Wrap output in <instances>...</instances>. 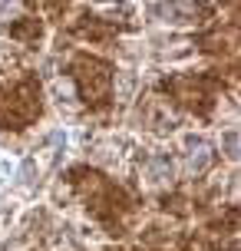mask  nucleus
Instances as JSON below:
<instances>
[{
  "instance_id": "nucleus-1",
  "label": "nucleus",
  "mask_w": 241,
  "mask_h": 251,
  "mask_svg": "<svg viewBox=\"0 0 241 251\" xmlns=\"http://www.w3.org/2000/svg\"><path fill=\"white\" fill-rule=\"evenodd\" d=\"M155 17H162L169 24H198L205 17V7L195 0H165L155 7Z\"/></svg>"
},
{
  "instance_id": "nucleus-2",
  "label": "nucleus",
  "mask_w": 241,
  "mask_h": 251,
  "mask_svg": "<svg viewBox=\"0 0 241 251\" xmlns=\"http://www.w3.org/2000/svg\"><path fill=\"white\" fill-rule=\"evenodd\" d=\"M225 142H228V155L235 159V155H238V139H235V132H228V139H225Z\"/></svg>"
}]
</instances>
